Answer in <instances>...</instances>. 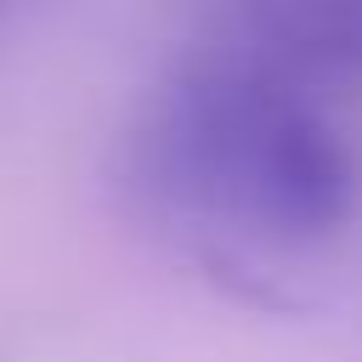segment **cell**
I'll return each mask as SVG.
<instances>
[{"label":"cell","instance_id":"2","mask_svg":"<svg viewBox=\"0 0 362 362\" xmlns=\"http://www.w3.org/2000/svg\"><path fill=\"white\" fill-rule=\"evenodd\" d=\"M243 23L260 45L255 62L294 68H351L362 74V0H243Z\"/></svg>","mask_w":362,"mask_h":362},{"label":"cell","instance_id":"1","mask_svg":"<svg viewBox=\"0 0 362 362\" xmlns=\"http://www.w3.org/2000/svg\"><path fill=\"white\" fill-rule=\"evenodd\" d=\"M124 153V187L204 249H305L356 204L345 141L255 57L181 68L130 124Z\"/></svg>","mask_w":362,"mask_h":362}]
</instances>
